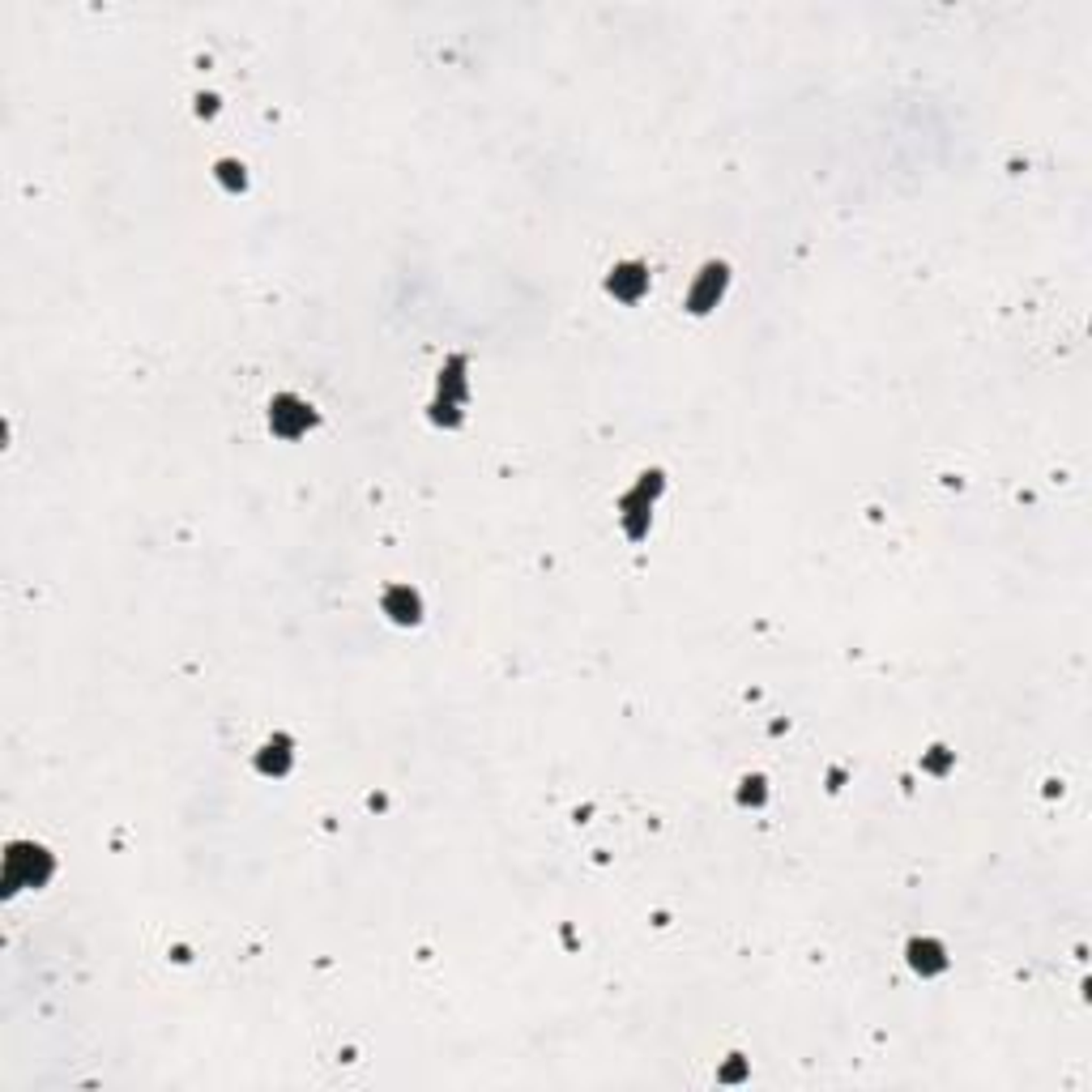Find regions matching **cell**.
Wrapping results in <instances>:
<instances>
[{
	"mask_svg": "<svg viewBox=\"0 0 1092 1092\" xmlns=\"http://www.w3.org/2000/svg\"><path fill=\"white\" fill-rule=\"evenodd\" d=\"M312 422H316L312 406L299 402L294 393H282L269 402V427H274V435H282V440H299Z\"/></svg>",
	"mask_w": 1092,
	"mask_h": 1092,
	"instance_id": "obj_1",
	"label": "cell"
},
{
	"mask_svg": "<svg viewBox=\"0 0 1092 1092\" xmlns=\"http://www.w3.org/2000/svg\"><path fill=\"white\" fill-rule=\"evenodd\" d=\"M726 265H704V274H700V282L696 287H691V294H687V307L691 312H709V307H717V299H722V290H726Z\"/></svg>",
	"mask_w": 1092,
	"mask_h": 1092,
	"instance_id": "obj_2",
	"label": "cell"
},
{
	"mask_svg": "<svg viewBox=\"0 0 1092 1092\" xmlns=\"http://www.w3.org/2000/svg\"><path fill=\"white\" fill-rule=\"evenodd\" d=\"M610 294L614 299H623V303H636L640 294H645V287H649V274H645V265H619V269H610Z\"/></svg>",
	"mask_w": 1092,
	"mask_h": 1092,
	"instance_id": "obj_3",
	"label": "cell"
},
{
	"mask_svg": "<svg viewBox=\"0 0 1092 1092\" xmlns=\"http://www.w3.org/2000/svg\"><path fill=\"white\" fill-rule=\"evenodd\" d=\"M653 491H662V474H645V482L623 499V521H627V534L632 538L645 534V495H653Z\"/></svg>",
	"mask_w": 1092,
	"mask_h": 1092,
	"instance_id": "obj_4",
	"label": "cell"
},
{
	"mask_svg": "<svg viewBox=\"0 0 1092 1092\" xmlns=\"http://www.w3.org/2000/svg\"><path fill=\"white\" fill-rule=\"evenodd\" d=\"M909 965H914L922 978H931V973L947 969V956H943V947L934 943V939H914V943H909Z\"/></svg>",
	"mask_w": 1092,
	"mask_h": 1092,
	"instance_id": "obj_5",
	"label": "cell"
},
{
	"mask_svg": "<svg viewBox=\"0 0 1092 1092\" xmlns=\"http://www.w3.org/2000/svg\"><path fill=\"white\" fill-rule=\"evenodd\" d=\"M384 610L393 614V623H418V594L406 585H397L384 594Z\"/></svg>",
	"mask_w": 1092,
	"mask_h": 1092,
	"instance_id": "obj_6",
	"label": "cell"
},
{
	"mask_svg": "<svg viewBox=\"0 0 1092 1092\" xmlns=\"http://www.w3.org/2000/svg\"><path fill=\"white\" fill-rule=\"evenodd\" d=\"M287 747H290L287 739H274V742H269V747H265V755H261V760H256V764H261L265 773H287V764H290V751H287Z\"/></svg>",
	"mask_w": 1092,
	"mask_h": 1092,
	"instance_id": "obj_7",
	"label": "cell"
}]
</instances>
